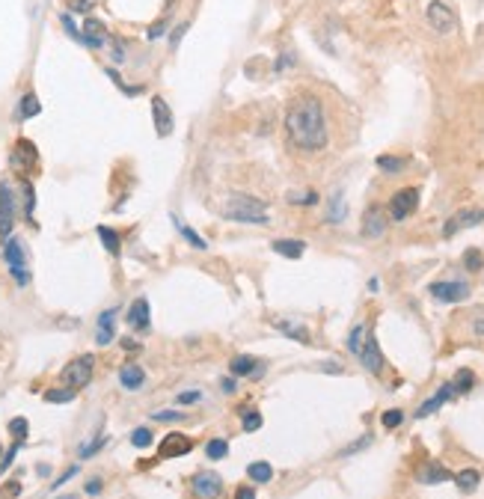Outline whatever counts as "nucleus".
<instances>
[{
	"mask_svg": "<svg viewBox=\"0 0 484 499\" xmlns=\"http://www.w3.org/2000/svg\"><path fill=\"white\" fill-rule=\"evenodd\" d=\"M274 249L279 256H286V259H300V256H303V249H306V244L294 241V238H279V241H274Z\"/></svg>",
	"mask_w": 484,
	"mask_h": 499,
	"instance_id": "b1692460",
	"label": "nucleus"
},
{
	"mask_svg": "<svg viewBox=\"0 0 484 499\" xmlns=\"http://www.w3.org/2000/svg\"><path fill=\"white\" fill-rule=\"evenodd\" d=\"M36 161H39V155H36V146H33L30 140H18L15 143V149H12V158H9V163H12V170L18 173V176H27L33 166H36Z\"/></svg>",
	"mask_w": 484,
	"mask_h": 499,
	"instance_id": "6e6552de",
	"label": "nucleus"
},
{
	"mask_svg": "<svg viewBox=\"0 0 484 499\" xmlns=\"http://www.w3.org/2000/svg\"><path fill=\"white\" fill-rule=\"evenodd\" d=\"M21 493V485L18 481H9V485L4 488V499H12V496H18Z\"/></svg>",
	"mask_w": 484,
	"mask_h": 499,
	"instance_id": "8fccbe9b",
	"label": "nucleus"
},
{
	"mask_svg": "<svg viewBox=\"0 0 484 499\" xmlns=\"http://www.w3.org/2000/svg\"><path fill=\"white\" fill-rule=\"evenodd\" d=\"M18 449H21V443L15 440V446L4 455V461H0V470H9V467H12V461H15V455H18Z\"/></svg>",
	"mask_w": 484,
	"mask_h": 499,
	"instance_id": "c03bdc74",
	"label": "nucleus"
},
{
	"mask_svg": "<svg viewBox=\"0 0 484 499\" xmlns=\"http://www.w3.org/2000/svg\"><path fill=\"white\" fill-rule=\"evenodd\" d=\"M369 443H372V437H369V434H365V437L360 440V443H354V446H348V449H342V455H350V452H360V449H362V446H369Z\"/></svg>",
	"mask_w": 484,
	"mask_h": 499,
	"instance_id": "09e8293b",
	"label": "nucleus"
},
{
	"mask_svg": "<svg viewBox=\"0 0 484 499\" xmlns=\"http://www.w3.org/2000/svg\"><path fill=\"white\" fill-rule=\"evenodd\" d=\"M428 291H431V297H437L440 304H461L463 297H470V286H466V282H458V279L434 282Z\"/></svg>",
	"mask_w": 484,
	"mask_h": 499,
	"instance_id": "0eeeda50",
	"label": "nucleus"
},
{
	"mask_svg": "<svg viewBox=\"0 0 484 499\" xmlns=\"http://www.w3.org/2000/svg\"><path fill=\"white\" fill-rule=\"evenodd\" d=\"M223 218L238 220V223H253V226H264L268 223V203L253 196H229L223 205Z\"/></svg>",
	"mask_w": 484,
	"mask_h": 499,
	"instance_id": "f03ea898",
	"label": "nucleus"
},
{
	"mask_svg": "<svg viewBox=\"0 0 484 499\" xmlns=\"http://www.w3.org/2000/svg\"><path fill=\"white\" fill-rule=\"evenodd\" d=\"M229 372L232 375H238V377H247V375H262V360H256V357H249V354H238L235 360L229 363Z\"/></svg>",
	"mask_w": 484,
	"mask_h": 499,
	"instance_id": "aec40b11",
	"label": "nucleus"
},
{
	"mask_svg": "<svg viewBox=\"0 0 484 499\" xmlns=\"http://www.w3.org/2000/svg\"><path fill=\"white\" fill-rule=\"evenodd\" d=\"M72 476H77V463H75V467H69V470H65V473H63V476L54 481V488H63V485H65V481H69Z\"/></svg>",
	"mask_w": 484,
	"mask_h": 499,
	"instance_id": "49530a36",
	"label": "nucleus"
},
{
	"mask_svg": "<svg viewBox=\"0 0 484 499\" xmlns=\"http://www.w3.org/2000/svg\"><path fill=\"white\" fill-rule=\"evenodd\" d=\"M286 131L289 140L303 152H321L327 146V119L324 104L315 95H300L286 110Z\"/></svg>",
	"mask_w": 484,
	"mask_h": 499,
	"instance_id": "f257e3e1",
	"label": "nucleus"
},
{
	"mask_svg": "<svg viewBox=\"0 0 484 499\" xmlns=\"http://www.w3.org/2000/svg\"><path fill=\"white\" fill-rule=\"evenodd\" d=\"M274 327L279 330V333H286L289 339H297V342H303V345H309L312 342V336H309V330L300 324V321H291V318H276L274 321Z\"/></svg>",
	"mask_w": 484,
	"mask_h": 499,
	"instance_id": "6ab92c4d",
	"label": "nucleus"
},
{
	"mask_svg": "<svg viewBox=\"0 0 484 499\" xmlns=\"http://www.w3.org/2000/svg\"><path fill=\"white\" fill-rule=\"evenodd\" d=\"M360 363H362L372 375H380V372H383V354H380V345H377V339H375V333H369V336H365V345H362V351H360Z\"/></svg>",
	"mask_w": 484,
	"mask_h": 499,
	"instance_id": "ddd939ff",
	"label": "nucleus"
},
{
	"mask_svg": "<svg viewBox=\"0 0 484 499\" xmlns=\"http://www.w3.org/2000/svg\"><path fill=\"white\" fill-rule=\"evenodd\" d=\"M193 493L199 499H217L223 493V478L217 476L214 470H203L193 476Z\"/></svg>",
	"mask_w": 484,
	"mask_h": 499,
	"instance_id": "1a4fd4ad",
	"label": "nucleus"
},
{
	"mask_svg": "<svg viewBox=\"0 0 484 499\" xmlns=\"http://www.w3.org/2000/svg\"><path fill=\"white\" fill-rule=\"evenodd\" d=\"M173 223L178 226V232H181V238H185V241H188L190 247H196V249H205V247H208V244H205V238H199V235H196V232H193V229H190L188 223H181L178 218H173Z\"/></svg>",
	"mask_w": 484,
	"mask_h": 499,
	"instance_id": "c756f323",
	"label": "nucleus"
},
{
	"mask_svg": "<svg viewBox=\"0 0 484 499\" xmlns=\"http://www.w3.org/2000/svg\"><path fill=\"white\" fill-rule=\"evenodd\" d=\"M45 402H51V404H69V402H75V390H48L45 392Z\"/></svg>",
	"mask_w": 484,
	"mask_h": 499,
	"instance_id": "473e14b6",
	"label": "nucleus"
},
{
	"mask_svg": "<svg viewBox=\"0 0 484 499\" xmlns=\"http://www.w3.org/2000/svg\"><path fill=\"white\" fill-rule=\"evenodd\" d=\"M342 218H345V203H342V193H336V196H333V203H330V214H327V220L339 223Z\"/></svg>",
	"mask_w": 484,
	"mask_h": 499,
	"instance_id": "c9c22d12",
	"label": "nucleus"
},
{
	"mask_svg": "<svg viewBox=\"0 0 484 499\" xmlns=\"http://www.w3.org/2000/svg\"><path fill=\"white\" fill-rule=\"evenodd\" d=\"M193 449L190 437L185 434H170V437H163V443L158 446V458H181V455H188Z\"/></svg>",
	"mask_w": 484,
	"mask_h": 499,
	"instance_id": "4468645a",
	"label": "nucleus"
},
{
	"mask_svg": "<svg viewBox=\"0 0 484 499\" xmlns=\"http://www.w3.org/2000/svg\"><path fill=\"white\" fill-rule=\"evenodd\" d=\"M131 443H134L137 449H146L149 443H152V431H149V428H137L134 434H131Z\"/></svg>",
	"mask_w": 484,
	"mask_h": 499,
	"instance_id": "4c0bfd02",
	"label": "nucleus"
},
{
	"mask_svg": "<svg viewBox=\"0 0 484 499\" xmlns=\"http://www.w3.org/2000/svg\"><path fill=\"white\" fill-rule=\"evenodd\" d=\"M205 455H208L211 461H220V458H226V455H229V440H223V437H214V440L205 446Z\"/></svg>",
	"mask_w": 484,
	"mask_h": 499,
	"instance_id": "2f4dec72",
	"label": "nucleus"
},
{
	"mask_svg": "<svg viewBox=\"0 0 484 499\" xmlns=\"http://www.w3.org/2000/svg\"><path fill=\"white\" fill-rule=\"evenodd\" d=\"M425 18L431 24L434 33H440V36H448V33H455L458 27V18L448 4H443V0H431L428 9H425Z\"/></svg>",
	"mask_w": 484,
	"mask_h": 499,
	"instance_id": "20e7f679",
	"label": "nucleus"
},
{
	"mask_svg": "<svg viewBox=\"0 0 484 499\" xmlns=\"http://www.w3.org/2000/svg\"><path fill=\"white\" fill-rule=\"evenodd\" d=\"M416 208H419V188H402L389 199V218L392 220H407Z\"/></svg>",
	"mask_w": 484,
	"mask_h": 499,
	"instance_id": "423d86ee",
	"label": "nucleus"
},
{
	"mask_svg": "<svg viewBox=\"0 0 484 499\" xmlns=\"http://www.w3.org/2000/svg\"><path fill=\"white\" fill-rule=\"evenodd\" d=\"M80 42L90 48H102L107 42V27L98 18H87L83 21V30H80Z\"/></svg>",
	"mask_w": 484,
	"mask_h": 499,
	"instance_id": "dca6fc26",
	"label": "nucleus"
},
{
	"mask_svg": "<svg viewBox=\"0 0 484 499\" xmlns=\"http://www.w3.org/2000/svg\"><path fill=\"white\" fill-rule=\"evenodd\" d=\"M122 348H125V351H140V345L134 339H122Z\"/></svg>",
	"mask_w": 484,
	"mask_h": 499,
	"instance_id": "6e6d98bb",
	"label": "nucleus"
},
{
	"mask_svg": "<svg viewBox=\"0 0 484 499\" xmlns=\"http://www.w3.org/2000/svg\"><path fill=\"white\" fill-rule=\"evenodd\" d=\"M33 205H36V196H33V185H30V181H24V211H27V218H33Z\"/></svg>",
	"mask_w": 484,
	"mask_h": 499,
	"instance_id": "a19ab883",
	"label": "nucleus"
},
{
	"mask_svg": "<svg viewBox=\"0 0 484 499\" xmlns=\"http://www.w3.org/2000/svg\"><path fill=\"white\" fill-rule=\"evenodd\" d=\"M220 387H223V392H235V380H232V377H223Z\"/></svg>",
	"mask_w": 484,
	"mask_h": 499,
	"instance_id": "5fc2aeb1",
	"label": "nucleus"
},
{
	"mask_svg": "<svg viewBox=\"0 0 484 499\" xmlns=\"http://www.w3.org/2000/svg\"><path fill=\"white\" fill-rule=\"evenodd\" d=\"M473 330L478 333V336H484V309L475 312V318H473Z\"/></svg>",
	"mask_w": 484,
	"mask_h": 499,
	"instance_id": "de8ad7c7",
	"label": "nucleus"
},
{
	"mask_svg": "<svg viewBox=\"0 0 484 499\" xmlns=\"http://www.w3.org/2000/svg\"><path fill=\"white\" fill-rule=\"evenodd\" d=\"M455 481H458V488L463 490V493H473L475 488H478V481H481V473L478 470H461V473H455Z\"/></svg>",
	"mask_w": 484,
	"mask_h": 499,
	"instance_id": "a878e982",
	"label": "nucleus"
},
{
	"mask_svg": "<svg viewBox=\"0 0 484 499\" xmlns=\"http://www.w3.org/2000/svg\"><path fill=\"white\" fill-rule=\"evenodd\" d=\"M92 365H95V357L92 354H80L75 357L69 365L63 369V380L69 390H83L92 380Z\"/></svg>",
	"mask_w": 484,
	"mask_h": 499,
	"instance_id": "7ed1b4c3",
	"label": "nucleus"
},
{
	"mask_svg": "<svg viewBox=\"0 0 484 499\" xmlns=\"http://www.w3.org/2000/svg\"><path fill=\"white\" fill-rule=\"evenodd\" d=\"M402 422H404L402 410H387V413H383V425H387V428H398Z\"/></svg>",
	"mask_w": 484,
	"mask_h": 499,
	"instance_id": "58836bf2",
	"label": "nucleus"
},
{
	"mask_svg": "<svg viewBox=\"0 0 484 499\" xmlns=\"http://www.w3.org/2000/svg\"><path fill=\"white\" fill-rule=\"evenodd\" d=\"M9 434L15 437V440H27V419H24V416H18V419H12L9 422Z\"/></svg>",
	"mask_w": 484,
	"mask_h": 499,
	"instance_id": "e433bc0d",
	"label": "nucleus"
},
{
	"mask_svg": "<svg viewBox=\"0 0 484 499\" xmlns=\"http://www.w3.org/2000/svg\"><path fill=\"white\" fill-rule=\"evenodd\" d=\"M149 321H152V309H149V301H146V297H137V301L131 304V309H128V324L137 327V330H146Z\"/></svg>",
	"mask_w": 484,
	"mask_h": 499,
	"instance_id": "a211bd4d",
	"label": "nucleus"
},
{
	"mask_svg": "<svg viewBox=\"0 0 484 499\" xmlns=\"http://www.w3.org/2000/svg\"><path fill=\"white\" fill-rule=\"evenodd\" d=\"M72 6L80 9V12H87V9H92V0H72Z\"/></svg>",
	"mask_w": 484,
	"mask_h": 499,
	"instance_id": "864d4df0",
	"label": "nucleus"
},
{
	"mask_svg": "<svg viewBox=\"0 0 484 499\" xmlns=\"http://www.w3.org/2000/svg\"><path fill=\"white\" fill-rule=\"evenodd\" d=\"M4 259L9 264V274L12 279L18 282V286H27L30 282V274H27V256H24V244L18 238H6V247H4Z\"/></svg>",
	"mask_w": 484,
	"mask_h": 499,
	"instance_id": "39448f33",
	"label": "nucleus"
},
{
	"mask_svg": "<svg viewBox=\"0 0 484 499\" xmlns=\"http://www.w3.org/2000/svg\"><path fill=\"white\" fill-rule=\"evenodd\" d=\"M113 321H116V309H107V312L98 315V333H95L98 345H110V339H113Z\"/></svg>",
	"mask_w": 484,
	"mask_h": 499,
	"instance_id": "5701e85b",
	"label": "nucleus"
},
{
	"mask_svg": "<svg viewBox=\"0 0 484 499\" xmlns=\"http://www.w3.org/2000/svg\"><path fill=\"white\" fill-rule=\"evenodd\" d=\"M247 476L253 481H259V485H264V481L274 478V467L268 461H256V463H249V467H247Z\"/></svg>",
	"mask_w": 484,
	"mask_h": 499,
	"instance_id": "bb28decb",
	"label": "nucleus"
},
{
	"mask_svg": "<svg viewBox=\"0 0 484 499\" xmlns=\"http://www.w3.org/2000/svg\"><path fill=\"white\" fill-rule=\"evenodd\" d=\"M107 443V437H95V443H90V446H80V458H90V455H95L98 449H102Z\"/></svg>",
	"mask_w": 484,
	"mask_h": 499,
	"instance_id": "79ce46f5",
	"label": "nucleus"
},
{
	"mask_svg": "<svg viewBox=\"0 0 484 499\" xmlns=\"http://www.w3.org/2000/svg\"><path fill=\"white\" fill-rule=\"evenodd\" d=\"M262 428V416L253 410V413H247L244 416V431H259Z\"/></svg>",
	"mask_w": 484,
	"mask_h": 499,
	"instance_id": "37998d69",
	"label": "nucleus"
},
{
	"mask_svg": "<svg viewBox=\"0 0 484 499\" xmlns=\"http://www.w3.org/2000/svg\"><path fill=\"white\" fill-rule=\"evenodd\" d=\"M365 336H369V327H365V324H357L354 330H350V336H348V351L354 354V357H360L362 345H365Z\"/></svg>",
	"mask_w": 484,
	"mask_h": 499,
	"instance_id": "cd10ccee",
	"label": "nucleus"
},
{
	"mask_svg": "<svg viewBox=\"0 0 484 499\" xmlns=\"http://www.w3.org/2000/svg\"><path fill=\"white\" fill-rule=\"evenodd\" d=\"M98 490H102V478H90V481H87V493L95 496Z\"/></svg>",
	"mask_w": 484,
	"mask_h": 499,
	"instance_id": "3c124183",
	"label": "nucleus"
},
{
	"mask_svg": "<svg viewBox=\"0 0 484 499\" xmlns=\"http://www.w3.org/2000/svg\"><path fill=\"white\" fill-rule=\"evenodd\" d=\"M463 268L466 271H481L484 268V253H481V249H466V253H463Z\"/></svg>",
	"mask_w": 484,
	"mask_h": 499,
	"instance_id": "72a5a7b5",
	"label": "nucleus"
},
{
	"mask_svg": "<svg viewBox=\"0 0 484 499\" xmlns=\"http://www.w3.org/2000/svg\"><path fill=\"white\" fill-rule=\"evenodd\" d=\"M152 119H155V131L161 137L173 134V110L166 107L163 98H152Z\"/></svg>",
	"mask_w": 484,
	"mask_h": 499,
	"instance_id": "2eb2a0df",
	"label": "nucleus"
},
{
	"mask_svg": "<svg viewBox=\"0 0 484 499\" xmlns=\"http://www.w3.org/2000/svg\"><path fill=\"white\" fill-rule=\"evenodd\" d=\"M416 478H419L422 485H440V481H448V478H452V473H448L443 463H425V467L416 473Z\"/></svg>",
	"mask_w": 484,
	"mask_h": 499,
	"instance_id": "412c9836",
	"label": "nucleus"
},
{
	"mask_svg": "<svg viewBox=\"0 0 484 499\" xmlns=\"http://www.w3.org/2000/svg\"><path fill=\"white\" fill-rule=\"evenodd\" d=\"M143 380H146V372L140 369V365H122L119 369V384L125 390H140Z\"/></svg>",
	"mask_w": 484,
	"mask_h": 499,
	"instance_id": "4be33fe9",
	"label": "nucleus"
},
{
	"mask_svg": "<svg viewBox=\"0 0 484 499\" xmlns=\"http://www.w3.org/2000/svg\"><path fill=\"white\" fill-rule=\"evenodd\" d=\"M178 404H196V402H203V392L199 390H188V392H178V398H176Z\"/></svg>",
	"mask_w": 484,
	"mask_h": 499,
	"instance_id": "ea45409f",
	"label": "nucleus"
},
{
	"mask_svg": "<svg viewBox=\"0 0 484 499\" xmlns=\"http://www.w3.org/2000/svg\"><path fill=\"white\" fill-rule=\"evenodd\" d=\"M98 238H102L104 249L110 256H119L122 253V238H119V232H113L110 226H98Z\"/></svg>",
	"mask_w": 484,
	"mask_h": 499,
	"instance_id": "393cba45",
	"label": "nucleus"
},
{
	"mask_svg": "<svg viewBox=\"0 0 484 499\" xmlns=\"http://www.w3.org/2000/svg\"><path fill=\"white\" fill-rule=\"evenodd\" d=\"M21 110H18V116L21 119H30V116H39V110H42V104H39V98L33 95V92H27L24 98H21V104H18Z\"/></svg>",
	"mask_w": 484,
	"mask_h": 499,
	"instance_id": "7c9ffc66",
	"label": "nucleus"
},
{
	"mask_svg": "<svg viewBox=\"0 0 484 499\" xmlns=\"http://www.w3.org/2000/svg\"><path fill=\"white\" fill-rule=\"evenodd\" d=\"M15 226V199H12V188L0 185V238H9V232Z\"/></svg>",
	"mask_w": 484,
	"mask_h": 499,
	"instance_id": "9b49d317",
	"label": "nucleus"
},
{
	"mask_svg": "<svg viewBox=\"0 0 484 499\" xmlns=\"http://www.w3.org/2000/svg\"><path fill=\"white\" fill-rule=\"evenodd\" d=\"M235 499H256V490H253V488H238V490H235Z\"/></svg>",
	"mask_w": 484,
	"mask_h": 499,
	"instance_id": "603ef678",
	"label": "nucleus"
},
{
	"mask_svg": "<svg viewBox=\"0 0 484 499\" xmlns=\"http://www.w3.org/2000/svg\"><path fill=\"white\" fill-rule=\"evenodd\" d=\"M455 395H461V392H458V387L452 384V380H448V384H443L437 392H434V395L428 398L425 404H419V410H416V416H419V419H422V416H431L434 410H440L446 402H452Z\"/></svg>",
	"mask_w": 484,
	"mask_h": 499,
	"instance_id": "f8f14e48",
	"label": "nucleus"
},
{
	"mask_svg": "<svg viewBox=\"0 0 484 499\" xmlns=\"http://www.w3.org/2000/svg\"><path fill=\"white\" fill-rule=\"evenodd\" d=\"M387 232V214H383L377 205H372L362 218V235L365 238H380Z\"/></svg>",
	"mask_w": 484,
	"mask_h": 499,
	"instance_id": "f3484780",
	"label": "nucleus"
},
{
	"mask_svg": "<svg viewBox=\"0 0 484 499\" xmlns=\"http://www.w3.org/2000/svg\"><path fill=\"white\" fill-rule=\"evenodd\" d=\"M481 220H484V211H481V208H463V211L452 214V218L446 220L443 235L452 238V235H458L461 229H470V226H475V223H481Z\"/></svg>",
	"mask_w": 484,
	"mask_h": 499,
	"instance_id": "9d476101",
	"label": "nucleus"
},
{
	"mask_svg": "<svg viewBox=\"0 0 484 499\" xmlns=\"http://www.w3.org/2000/svg\"><path fill=\"white\" fill-rule=\"evenodd\" d=\"M452 384H455V387H458V392L463 395V392H470V390H473L475 377H473V372H470V369H461V372L455 375V380H452Z\"/></svg>",
	"mask_w": 484,
	"mask_h": 499,
	"instance_id": "f704fd0d",
	"label": "nucleus"
},
{
	"mask_svg": "<svg viewBox=\"0 0 484 499\" xmlns=\"http://www.w3.org/2000/svg\"><path fill=\"white\" fill-rule=\"evenodd\" d=\"M404 166H407L404 155H380L377 158V170H383V173H402Z\"/></svg>",
	"mask_w": 484,
	"mask_h": 499,
	"instance_id": "c85d7f7f",
	"label": "nucleus"
},
{
	"mask_svg": "<svg viewBox=\"0 0 484 499\" xmlns=\"http://www.w3.org/2000/svg\"><path fill=\"white\" fill-rule=\"evenodd\" d=\"M152 419L155 422H176V419H181V413H176V410H158Z\"/></svg>",
	"mask_w": 484,
	"mask_h": 499,
	"instance_id": "a18cd8bd",
	"label": "nucleus"
},
{
	"mask_svg": "<svg viewBox=\"0 0 484 499\" xmlns=\"http://www.w3.org/2000/svg\"><path fill=\"white\" fill-rule=\"evenodd\" d=\"M57 499H77V496H72V493H65V496H57Z\"/></svg>",
	"mask_w": 484,
	"mask_h": 499,
	"instance_id": "4d7b16f0",
	"label": "nucleus"
}]
</instances>
